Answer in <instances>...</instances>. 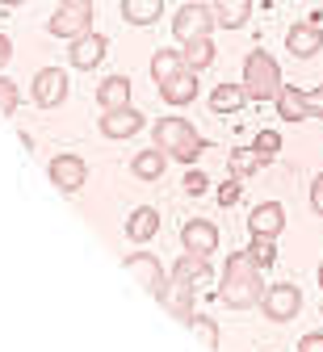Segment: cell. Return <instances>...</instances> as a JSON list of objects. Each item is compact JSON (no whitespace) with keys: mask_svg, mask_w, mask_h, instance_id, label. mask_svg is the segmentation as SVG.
Returning a JSON list of instances; mask_svg holds the SVG:
<instances>
[{"mask_svg":"<svg viewBox=\"0 0 323 352\" xmlns=\"http://www.w3.org/2000/svg\"><path fill=\"white\" fill-rule=\"evenodd\" d=\"M156 147L168 151V155L180 160V164H194V160L206 151V139H202L185 118H160V122H156Z\"/></svg>","mask_w":323,"mask_h":352,"instance_id":"1","label":"cell"},{"mask_svg":"<svg viewBox=\"0 0 323 352\" xmlns=\"http://www.w3.org/2000/svg\"><path fill=\"white\" fill-rule=\"evenodd\" d=\"M244 88H248V101H256V105L277 101V93H282V72H277V59L264 55V51H252L244 59Z\"/></svg>","mask_w":323,"mask_h":352,"instance_id":"2","label":"cell"},{"mask_svg":"<svg viewBox=\"0 0 323 352\" xmlns=\"http://www.w3.org/2000/svg\"><path fill=\"white\" fill-rule=\"evenodd\" d=\"M218 25L214 9L206 5H180L176 17H172V38L176 42H194V38H210V30Z\"/></svg>","mask_w":323,"mask_h":352,"instance_id":"3","label":"cell"},{"mask_svg":"<svg viewBox=\"0 0 323 352\" xmlns=\"http://www.w3.org/2000/svg\"><path fill=\"white\" fill-rule=\"evenodd\" d=\"M218 298L231 306V311H248V306H256V302L264 298V289H260V273H236V277H227V273H222V289H218Z\"/></svg>","mask_w":323,"mask_h":352,"instance_id":"4","label":"cell"},{"mask_svg":"<svg viewBox=\"0 0 323 352\" xmlns=\"http://www.w3.org/2000/svg\"><path fill=\"white\" fill-rule=\"evenodd\" d=\"M126 273H134V277H138V285H143L156 302H160V298L168 294V285H172V277L160 269V260H156V256H147V252H130V256H126Z\"/></svg>","mask_w":323,"mask_h":352,"instance_id":"5","label":"cell"},{"mask_svg":"<svg viewBox=\"0 0 323 352\" xmlns=\"http://www.w3.org/2000/svg\"><path fill=\"white\" fill-rule=\"evenodd\" d=\"M260 311H264V319H273V323H290V319H298V311H302V294H298V285H269L264 298H260Z\"/></svg>","mask_w":323,"mask_h":352,"instance_id":"6","label":"cell"},{"mask_svg":"<svg viewBox=\"0 0 323 352\" xmlns=\"http://www.w3.org/2000/svg\"><path fill=\"white\" fill-rule=\"evenodd\" d=\"M30 97H34V105H42V109L63 105V101H67V72L42 67V72L34 76V84H30Z\"/></svg>","mask_w":323,"mask_h":352,"instance_id":"7","label":"cell"},{"mask_svg":"<svg viewBox=\"0 0 323 352\" xmlns=\"http://www.w3.org/2000/svg\"><path fill=\"white\" fill-rule=\"evenodd\" d=\"M323 13H311L306 21H298L290 34H286V51L290 55H298V59H311V55H319L323 51Z\"/></svg>","mask_w":323,"mask_h":352,"instance_id":"8","label":"cell"},{"mask_svg":"<svg viewBox=\"0 0 323 352\" xmlns=\"http://www.w3.org/2000/svg\"><path fill=\"white\" fill-rule=\"evenodd\" d=\"M46 172H51V185H59V193H80L88 185V164L80 155H55Z\"/></svg>","mask_w":323,"mask_h":352,"instance_id":"9","label":"cell"},{"mask_svg":"<svg viewBox=\"0 0 323 352\" xmlns=\"http://www.w3.org/2000/svg\"><path fill=\"white\" fill-rule=\"evenodd\" d=\"M105 51H110V38L105 34H97V30H88V34H80V38H72V51H67V59H72V67H80V72H92L101 59H105Z\"/></svg>","mask_w":323,"mask_h":352,"instance_id":"10","label":"cell"},{"mask_svg":"<svg viewBox=\"0 0 323 352\" xmlns=\"http://www.w3.org/2000/svg\"><path fill=\"white\" fill-rule=\"evenodd\" d=\"M46 30H51L55 38H80L92 30V9H72V5H59V13L46 21Z\"/></svg>","mask_w":323,"mask_h":352,"instance_id":"11","label":"cell"},{"mask_svg":"<svg viewBox=\"0 0 323 352\" xmlns=\"http://www.w3.org/2000/svg\"><path fill=\"white\" fill-rule=\"evenodd\" d=\"M138 130H143V113L130 109V105L101 113V135L105 139H130V135H138Z\"/></svg>","mask_w":323,"mask_h":352,"instance_id":"12","label":"cell"},{"mask_svg":"<svg viewBox=\"0 0 323 352\" xmlns=\"http://www.w3.org/2000/svg\"><path fill=\"white\" fill-rule=\"evenodd\" d=\"M248 231L252 235H269V239H277L286 231V210H282V201H260L252 214H248Z\"/></svg>","mask_w":323,"mask_h":352,"instance_id":"13","label":"cell"},{"mask_svg":"<svg viewBox=\"0 0 323 352\" xmlns=\"http://www.w3.org/2000/svg\"><path fill=\"white\" fill-rule=\"evenodd\" d=\"M180 243H185V252L214 256V252H218V231L206 223V218H194V223H185V227H180Z\"/></svg>","mask_w":323,"mask_h":352,"instance_id":"14","label":"cell"},{"mask_svg":"<svg viewBox=\"0 0 323 352\" xmlns=\"http://www.w3.org/2000/svg\"><path fill=\"white\" fill-rule=\"evenodd\" d=\"M172 281L180 285H189V289H202L210 281V256H198V252H185L176 260V269H172Z\"/></svg>","mask_w":323,"mask_h":352,"instance_id":"15","label":"cell"},{"mask_svg":"<svg viewBox=\"0 0 323 352\" xmlns=\"http://www.w3.org/2000/svg\"><path fill=\"white\" fill-rule=\"evenodd\" d=\"M160 97H164L168 105H189V101L198 97V72H189V67H185L180 76L164 80V84H160Z\"/></svg>","mask_w":323,"mask_h":352,"instance_id":"16","label":"cell"},{"mask_svg":"<svg viewBox=\"0 0 323 352\" xmlns=\"http://www.w3.org/2000/svg\"><path fill=\"white\" fill-rule=\"evenodd\" d=\"M277 118L282 122H306L311 118V109H306V93L302 88H294V84H282V93H277Z\"/></svg>","mask_w":323,"mask_h":352,"instance_id":"17","label":"cell"},{"mask_svg":"<svg viewBox=\"0 0 323 352\" xmlns=\"http://www.w3.org/2000/svg\"><path fill=\"white\" fill-rule=\"evenodd\" d=\"M126 235H130V243H147V239H156V235H160V214H156L152 206H138V210L126 218Z\"/></svg>","mask_w":323,"mask_h":352,"instance_id":"18","label":"cell"},{"mask_svg":"<svg viewBox=\"0 0 323 352\" xmlns=\"http://www.w3.org/2000/svg\"><path fill=\"white\" fill-rule=\"evenodd\" d=\"M97 105H101V113H105V109H122V105H130V80H126V76H110V80H101V88H97Z\"/></svg>","mask_w":323,"mask_h":352,"instance_id":"19","label":"cell"},{"mask_svg":"<svg viewBox=\"0 0 323 352\" xmlns=\"http://www.w3.org/2000/svg\"><path fill=\"white\" fill-rule=\"evenodd\" d=\"M164 168H168V151H160V147H152V151H138V155L130 160V172L138 176V181H160V176H164Z\"/></svg>","mask_w":323,"mask_h":352,"instance_id":"20","label":"cell"},{"mask_svg":"<svg viewBox=\"0 0 323 352\" xmlns=\"http://www.w3.org/2000/svg\"><path fill=\"white\" fill-rule=\"evenodd\" d=\"M214 17L227 30H244L252 17V0H214Z\"/></svg>","mask_w":323,"mask_h":352,"instance_id":"21","label":"cell"},{"mask_svg":"<svg viewBox=\"0 0 323 352\" xmlns=\"http://www.w3.org/2000/svg\"><path fill=\"white\" fill-rule=\"evenodd\" d=\"M164 13V0H122V17L130 25H152Z\"/></svg>","mask_w":323,"mask_h":352,"instance_id":"22","label":"cell"},{"mask_svg":"<svg viewBox=\"0 0 323 352\" xmlns=\"http://www.w3.org/2000/svg\"><path fill=\"white\" fill-rule=\"evenodd\" d=\"M244 101H248V88L244 84H218L214 93H210V109L214 113H236Z\"/></svg>","mask_w":323,"mask_h":352,"instance_id":"23","label":"cell"},{"mask_svg":"<svg viewBox=\"0 0 323 352\" xmlns=\"http://www.w3.org/2000/svg\"><path fill=\"white\" fill-rule=\"evenodd\" d=\"M185 67L189 72H206L210 63H214V42L210 38H194V42H185Z\"/></svg>","mask_w":323,"mask_h":352,"instance_id":"24","label":"cell"},{"mask_svg":"<svg viewBox=\"0 0 323 352\" xmlns=\"http://www.w3.org/2000/svg\"><path fill=\"white\" fill-rule=\"evenodd\" d=\"M180 72H185V55L180 51H156L152 55V80L156 84H164V80H172Z\"/></svg>","mask_w":323,"mask_h":352,"instance_id":"25","label":"cell"},{"mask_svg":"<svg viewBox=\"0 0 323 352\" xmlns=\"http://www.w3.org/2000/svg\"><path fill=\"white\" fill-rule=\"evenodd\" d=\"M227 164H231V172H236V176H252L264 160L256 155V147H236V151L227 155Z\"/></svg>","mask_w":323,"mask_h":352,"instance_id":"26","label":"cell"},{"mask_svg":"<svg viewBox=\"0 0 323 352\" xmlns=\"http://www.w3.org/2000/svg\"><path fill=\"white\" fill-rule=\"evenodd\" d=\"M248 256L260 264V269H273L277 248H273V239H269V235H252V243H248Z\"/></svg>","mask_w":323,"mask_h":352,"instance_id":"27","label":"cell"},{"mask_svg":"<svg viewBox=\"0 0 323 352\" xmlns=\"http://www.w3.org/2000/svg\"><path fill=\"white\" fill-rule=\"evenodd\" d=\"M185 327H194V331L202 336V344H206L210 352H218V323H214V319H206V315H194V319L185 323Z\"/></svg>","mask_w":323,"mask_h":352,"instance_id":"28","label":"cell"},{"mask_svg":"<svg viewBox=\"0 0 323 352\" xmlns=\"http://www.w3.org/2000/svg\"><path fill=\"white\" fill-rule=\"evenodd\" d=\"M252 147H256V155H260V160L269 164V160H273L277 151H282V135H277V130H260Z\"/></svg>","mask_w":323,"mask_h":352,"instance_id":"29","label":"cell"},{"mask_svg":"<svg viewBox=\"0 0 323 352\" xmlns=\"http://www.w3.org/2000/svg\"><path fill=\"white\" fill-rule=\"evenodd\" d=\"M17 101H21V93H17V84H13V80H5V76H0V113H5V118H13V113H17Z\"/></svg>","mask_w":323,"mask_h":352,"instance_id":"30","label":"cell"},{"mask_svg":"<svg viewBox=\"0 0 323 352\" xmlns=\"http://www.w3.org/2000/svg\"><path fill=\"white\" fill-rule=\"evenodd\" d=\"M244 197V185H240V176L236 181H227V185H218V206H236Z\"/></svg>","mask_w":323,"mask_h":352,"instance_id":"31","label":"cell"},{"mask_svg":"<svg viewBox=\"0 0 323 352\" xmlns=\"http://www.w3.org/2000/svg\"><path fill=\"white\" fill-rule=\"evenodd\" d=\"M306 109H311V118H323V84L306 88Z\"/></svg>","mask_w":323,"mask_h":352,"instance_id":"32","label":"cell"},{"mask_svg":"<svg viewBox=\"0 0 323 352\" xmlns=\"http://www.w3.org/2000/svg\"><path fill=\"white\" fill-rule=\"evenodd\" d=\"M180 185H185V193H194V197H198V193H206V185H210V181H206L202 172H189V176H185Z\"/></svg>","mask_w":323,"mask_h":352,"instance_id":"33","label":"cell"},{"mask_svg":"<svg viewBox=\"0 0 323 352\" xmlns=\"http://www.w3.org/2000/svg\"><path fill=\"white\" fill-rule=\"evenodd\" d=\"M311 210L323 218V172L315 176V185H311Z\"/></svg>","mask_w":323,"mask_h":352,"instance_id":"34","label":"cell"},{"mask_svg":"<svg viewBox=\"0 0 323 352\" xmlns=\"http://www.w3.org/2000/svg\"><path fill=\"white\" fill-rule=\"evenodd\" d=\"M298 352H323V331H311L298 340Z\"/></svg>","mask_w":323,"mask_h":352,"instance_id":"35","label":"cell"},{"mask_svg":"<svg viewBox=\"0 0 323 352\" xmlns=\"http://www.w3.org/2000/svg\"><path fill=\"white\" fill-rule=\"evenodd\" d=\"M9 59H13V42H9L5 34H0V67H5Z\"/></svg>","mask_w":323,"mask_h":352,"instance_id":"36","label":"cell"},{"mask_svg":"<svg viewBox=\"0 0 323 352\" xmlns=\"http://www.w3.org/2000/svg\"><path fill=\"white\" fill-rule=\"evenodd\" d=\"M59 5H72V9H92V0H59Z\"/></svg>","mask_w":323,"mask_h":352,"instance_id":"37","label":"cell"},{"mask_svg":"<svg viewBox=\"0 0 323 352\" xmlns=\"http://www.w3.org/2000/svg\"><path fill=\"white\" fill-rule=\"evenodd\" d=\"M0 5H9V9H13V5H25V0H0Z\"/></svg>","mask_w":323,"mask_h":352,"instance_id":"38","label":"cell"},{"mask_svg":"<svg viewBox=\"0 0 323 352\" xmlns=\"http://www.w3.org/2000/svg\"><path fill=\"white\" fill-rule=\"evenodd\" d=\"M319 285H323V264H319Z\"/></svg>","mask_w":323,"mask_h":352,"instance_id":"39","label":"cell"},{"mask_svg":"<svg viewBox=\"0 0 323 352\" xmlns=\"http://www.w3.org/2000/svg\"><path fill=\"white\" fill-rule=\"evenodd\" d=\"M319 315H323V311H319Z\"/></svg>","mask_w":323,"mask_h":352,"instance_id":"40","label":"cell"}]
</instances>
